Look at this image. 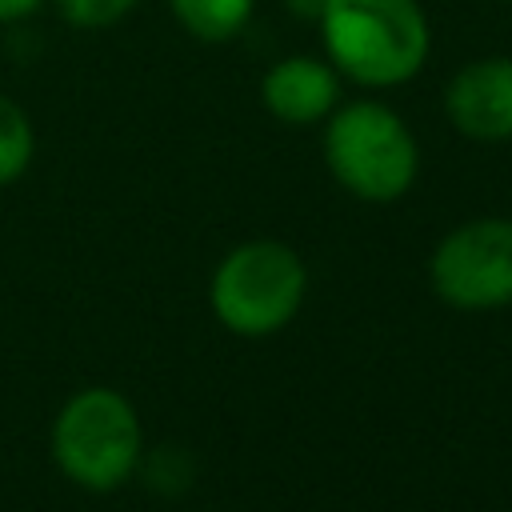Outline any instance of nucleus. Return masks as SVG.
<instances>
[{"instance_id":"11","label":"nucleus","mask_w":512,"mask_h":512,"mask_svg":"<svg viewBox=\"0 0 512 512\" xmlns=\"http://www.w3.org/2000/svg\"><path fill=\"white\" fill-rule=\"evenodd\" d=\"M44 0H0V24H20L24 16H32Z\"/></svg>"},{"instance_id":"9","label":"nucleus","mask_w":512,"mask_h":512,"mask_svg":"<svg viewBox=\"0 0 512 512\" xmlns=\"http://www.w3.org/2000/svg\"><path fill=\"white\" fill-rule=\"evenodd\" d=\"M36 156V132H32V120L28 112L0 92V188L20 180L28 172Z\"/></svg>"},{"instance_id":"5","label":"nucleus","mask_w":512,"mask_h":512,"mask_svg":"<svg viewBox=\"0 0 512 512\" xmlns=\"http://www.w3.org/2000/svg\"><path fill=\"white\" fill-rule=\"evenodd\" d=\"M432 292L460 312L512 304V220L476 216L456 224L428 260Z\"/></svg>"},{"instance_id":"2","label":"nucleus","mask_w":512,"mask_h":512,"mask_svg":"<svg viewBox=\"0 0 512 512\" xmlns=\"http://www.w3.org/2000/svg\"><path fill=\"white\" fill-rule=\"evenodd\" d=\"M320 152L332 180L364 204H392L420 176V144L384 100L336 104L324 120Z\"/></svg>"},{"instance_id":"3","label":"nucleus","mask_w":512,"mask_h":512,"mask_svg":"<svg viewBox=\"0 0 512 512\" xmlns=\"http://www.w3.org/2000/svg\"><path fill=\"white\" fill-rule=\"evenodd\" d=\"M56 468L88 492H116L144 460V428L132 400L108 384L72 392L52 420Z\"/></svg>"},{"instance_id":"10","label":"nucleus","mask_w":512,"mask_h":512,"mask_svg":"<svg viewBox=\"0 0 512 512\" xmlns=\"http://www.w3.org/2000/svg\"><path fill=\"white\" fill-rule=\"evenodd\" d=\"M52 4H56L64 24L84 28V32H100V28L128 20L140 0H52Z\"/></svg>"},{"instance_id":"1","label":"nucleus","mask_w":512,"mask_h":512,"mask_svg":"<svg viewBox=\"0 0 512 512\" xmlns=\"http://www.w3.org/2000/svg\"><path fill=\"white\" fill-rule=\"evenodd\" d=\"M320 44L340 80L400 88L428 64L432 24L420 0H320Z\"/></svg>"},{"instance_id":"6","label":"nucleus","mask_w":512,"mask_h":512,"mask_svg":"<svg viewBox=\"0 0 512 512\" xmlns=\"http://www.w3.org/2000/svg\"><path fill=\"white\" fill-rule=\"evenodd\" d=\"M448 124L476 144L512 140V56H480L444 84Z\"/></svg>"},{"instance_id":"8","label":"nucleus","mask_w":512,"mask_h":512,"mask_svg":"<svg viewBox=\"0 0 512 512\" xmlns=\"http://www.w3.org/2000/svg\"><path fill=\"white\" fill-rule=\"evenodd\" d=\"M168 12L192 40L224 44L248 28L256 0H168Z\"/></svg>"},{"instance_id":"7","label":"nucleus","mask_w":512,"mask_h":512,"mask_svg":"<svg viewBox=\"0 0 512 512\" xmlns=\"http://www.w3.org/2000/svg\"><path fill=\"white\" fill-rule=\"evenodd\" d=\"M260 104L268 116L292 128L324 124L340 104V72L328 56H284L260 76Z\"/></svg>"},{"instance_id":"12","label":"nucleus","mask_w":512,"mask_h":512,"mask_svg":"<svg viewBox=\"0 0 512 512\" xmlns=\"http://www.w3.org/2000/svg\"><path fill=\"white\" fill-rule=\"evenodd\" d=\"M488 4H508V0H488Z\"/></svg>"},{"instance_id":"4","label":"nucleus","mask_w":512,"mask_h":512,"mask_svg":"<svg viewBox=\"0 0 512 512\" xmlns=\"http://www.w3.org/2000/svg\"><path fill=\"white\" fill-rule=\"evenodd\" d=\"M308 296V264L284 240H244L212 272L208 304L216 320L248 340L272 336L296 320Z\"/></svg>"}]
</instances>
